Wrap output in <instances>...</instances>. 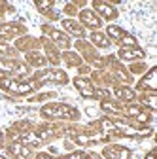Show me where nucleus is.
<instances>
[{
    "instance_id": "nucleus-20",
    "label": "nucleus",
    "mask_w": 157,
    "mask_h": 159,
    "mask_svg": "<svg viewBox=\"0 0 157 159\" xmlns=\"http://www.w3.org/2000/svg\"><path fill=\"white\" fill-rule=\"evenodd\" d=\"M144 68H146L144 63H142V65H132V66H131V72H144Z\"/></svg>"
},
{
    "instance_id": "nucleus-1",
    "label": "nucleus",
    "mask_w": 157,
    "mask_h": 159,
    "mask_svg": "<svg viewBox=\"0 0 157 159\" xmlns=\"http://www.w3.org/2000/svg\"><path fill=\"white\" fill-rule=\"evenodd\" d=\"M42 116L44 117H63V119H78L80 117L76 108L66 106V104H46L42 108Z\"/></svg>"
},
{
    "instance_id": "nucleus-8",
    "label": "nucleus",
    "mask_w": 157,
    "mask_h": 159,
    "mask_svg": "<svg viewBox=\"0 0 157 159\" xmlns=\"http://www.w3.org/2000/svg\"><path fill=\"white\" fill-rule=\"evenodd\" d=\"M138 87H140L142 91H144V89H146V91H155V89H157V84H155V68H150L148 76L140 80Z\"/></svg>"
},
{
    "instance_id": "nucleus-2",
    "label": "nucleus",
    "mask_w": 157,
    "mask_h": 159,
    "mask_svg": "<svg viewBox=\"0 0 157 159\" xmlns=\"http://www.w3.org/2000/svg\"><path fill=\"white\" fill-rule=\"evenodd\" d=\"M38 85H40L38 82H17V80H13V78H0V87L10 91V93H17V95L30 93Z\"/></svg>"
},
{
    "instance_id": "nucleus-7",
    "label": "nucleus",
    "mask_w": 157,
    "mask_h": 159,
    "mask_svg": "<svg viewBox=\"0 0 157 159\" xmlns=\"http://www.w3.org/2000/svg\"><path fill=\"white\" fill-rule=\"evenodd\" d=\"M80 19H82V23H85V25L91 27V29H99V27H101V19L96 17L91 10H83V11L80 13Z\"/></svg>"
},
{
    "instance_id": "nucleus-16",
    "label": "nucleus",
    "mask_w": 157,
    "mask_h": 159,
    "mask_svg": "<svg viewBox=\"0 0 157 159\" xmlns=\"http://www.w3.org/2000/svg\"><path fill=\"white\" fill-rule=\"evenodd\" d=\"M27 59H29V63H32V65H38V66L46 65V57L38 55V53H29V55H27Z\"/></svg>"
},
{
    "instance_id": "nucleus-9",
    "label": "nucleus",
    "mask_w": 157,
    "mask_h": 159,
    "mask_svg": "<svg viewBox=\"0 0 157 159\" xmlns=\"http://www.w3.org/2000/svg\"><path fill=\"white\" fill-rule=\"evenodd\" d=\"M127 114L132 116V117H136L138 121H144V123H148L150 119H151L150 112H146L144 106H142V108H138V106H129V108H127Z\"/></svg>"
},
{
    "instance_id": "nucleus-10",
    "label": "nucleus",
    "mask_w": 157,
    "mask_h": 159,
    "mask_svg": "<svg viewBox=\"0 0 157 159\" xmlns=\"http://www.w3.org/2000/svg\"><path fill=\"white\" fill-rule=\"evenodd\" d=\"M93 6L96 8V11H101L106 19H114V17L117 15L115 8H112V6H110V4H106V2H93Z\"/></svg>"
},
{
    "instance_id": "nucleus-5",
    "label": "nucleus",
    "mask_w": 157,
    "mask_h": 159,
    "mask_svg": "<svg viewBox=\"0 0 157 159\" xmlns=\"http://www.w3.org/2000/svg\"><path fill=\"white\" fill-rule=\"evenodd\" d=\"M129 150L121 148V146H108L104 150V157L108 159H129Z\"/></svg>"
},
{
    "instance_id": "nucleus-22",
    "label": "nucleus",
    "mask_w": 157,
    "mask_h": 159,
    "mask_svg": "<svg viewBox=\"0 0 157 159\" xmlns=\"http://www.w3.org/2000/svg\"><path fill=\"white\" fill-rule=\"evenodd\" d=\"M36 6L40 8V10H46V8H49V6H53V2H36Z\"/></svg>"
},
{
    "instance_id": "nucleus-15",
    "label": "nucleus",
    "mask_w": 157,
    "mask_h": 159,
    "mask_svg": "<svg viewBox=\"0 0 157 159\" xmlns=\"http://www.w3.org/2000/svg\"><path fill=\"white\" fill-rule=\"evenodd\" d=\"M91 40H93V44H96L99 48H108L110 46V40L104 34H101V32H93L91 34Z\"/></svg>"
},
{
    "instance_id": "nucleus-18",
    "label": "nucleus",
    "mask_w": 157,
    "mask_h": 159,
    "mask_svg": "<svg viewBox=\"0 0 157 159\" xmlns=\"http://www.w3.org/2000/svg\"><path fill=\"white\" fill-rule=\"evenodd\" d=\"M70 159H101L99 155H89V153H85V152H74L72 155H68Z\"/></svg>"
},
{
    "instance_id": "nucleus-11",
    "label": "nucleus",
    "mask_w": 157,
    "mask_h": 159,
    "mask_svg": "<svg viewBox=\"0 0 157 159\" xmlns=\"http://www.w3.org/2000/svg\"><path fill=\"white\" fill-rule=\"evenodd\" d=\"M63 27H65L68 32H72L74 36H82V38H83V27H82L80 23H76L74 19H65V21H63Z\"/></svg>"
},
{
    "instance_id": "nucleus-21",
    "label": "nucleus",
    "mask_w": 157,
    "mask_h": 159,
    "mask_svg": "<svg viewBox=\"0 0 157 159\" xmlns=\"http://www.w3.org/2000/svg\"><path fill=\"white\" fill-rule=\"evenodd\" d=\"M36 159H57V157H51V155H47V153H38ZM61 159H70V157H61Z\"/></svg>"
},
{
    "instance_id": "nucleus-12",
    "label": "nucleus",
    "mask_w": 157,
    "mask_h": 159,
    "mask_svg": "<svg viewBox=\"0 0 157 159\" xmlns=\"http://www.w3.org/2000/svg\"><path fill=\"white\" fill-rule=\"evenodd\" d=\"M44 30H46V32H47V34H49V36L55 40L57 44H61V46H65V48L68 46V38H66L63 32H59V30H53V29H49V27H44Z\"/></svg>"
},
{
    "instance_id": "nucleus-4",
    "label": "nucleus",
    "mask_w": 157,
    "mask_h": 159,
    "mask_svg": "<svg viewBox=\"0 0 157 159\" xmlns=\"http://www.w3.org/2000/svg\"><path fill=\"white\" fill-rule=\"evenodd\" d=\"M36 80H51V82H57V84H66L68 76L63 70H49V72H40L36 76Z\"/></svg>"
},
{
    "instance_id": "nucleus-14",
    "label": "nucleus",
    "mask_w": 157,
    "mask_h": 159,
    "mask_svg": "<svg viewBox=\"0 0 157 159\" xmlns=\"http://www.w3.org/2000/svg\"><path fill=\"white\" fill-rule=\"evenodd\" d=\"M10 152L15 153V155H19V157H25V159L30 157V150L25 148L23 144H17V142H15V144H10Z\"/></svg>"
},
{
    "instance_id": "nucleus-6",
    "label": "nucleus",
    "mask_w": 157,
    "mask_h": 159,
    "mask_svg": "<svg viewBox=\"0 0 157 159\" xmlns=\"http://www.w3.org/2000/svg\"><path fill=\"white\" fill-rule=\"evenodd\" d=\"M142 57H144V51L138 48H121L119 49V59H123V61H132V59H142Z\"/></svg>"
},
{
    "instance_id": "nucleus-17",
    "label": "nucleus",
    "mask_w": 157,
    "mask_h": 159,
    "mask_svg": "<svg viewBox=\"0 0 157 159\" xmlns=\"http://www.w3.org/2000/svg\"><path fill=\"white\" fill-rule=\"evenodd\" d=\"M102 110H106V112H114V114H121V108L117 106V104H114V102H110V101H102Z\"/></svg>"
},
{
    "instance_id": "nucleus-24",
    "label": "nucleus",
    "mask_w": 157,
    "mask_h": 159,
    "mask_svg": "<svg viewBox=\"0 0 157 159\" xmlns=\"http://www.w3.org/2000/svg\"><path fill=\"white\" fill-rule=\"evenodd\" d=\"M146 159H155V155H153V152H151V153H148V155H146Z\"/></svg>"
},
{
    "instance_id": "nucleus-3",
    "label": "nucleus",
    "mask_w": 157,
    "mask_h": 159,
    "mask_svg": "<svg viewBox=\"0 0 157 159\" xmlns=\"http://www.w3.org/2000/svg\"><path fill=\"white\" fill-rule=\"evenodd\" d=\"M74 84H76L78 91L82 93L83 98H95V97H96V95H95V89H93V84L89 82V80H85V78H76Z\"/></svg>"
},
{
    "instance_id": "nucleus-13",
    "label": "nucleus",
    "mask_w": 157,
    "mask_h": 159,
    "mask_svg": "<svg viewBox=\"0 0 157 159\" xmlns=\"http://www.w3.org/2000/svg\"><path fill=\"white\" fill-rule=\"evenodd\" d=\"M115 95H117V98H121V101H125V102L134 101V91L127 89V87H115Z\"/></svg>"
},
{
    "instance_id": "nucleus-19",
    "label": "nucleus",
    "mask_w": 157,
    "mask_h": 159,
    "mask_svg": "<svg viewBox=\"0 0 157 159\" xmlns=\"http://www.w3.org/2000/svg\"><path fill=\"white\" fill-rule=\"evenodd\" d=\"M65 61H66L68 65H80V63H82L80 57H76V55H72V53H65Z\"/></svg>"
},
{
    "instance_id": "nucleus-23",
    "label": "nucleus",
    "mask_w": 157,
    "mask_h": 159,
    "mask_svg": "<svg viewBox=\"0 0 157 159\" xmlns=\"http://www.w3.org/2000/svg\"><path fill=\"white\" fill-rule=\"evenodd\" d=\"M4 146V136H2V133H0V148Z\"/></svg>"
}]
</instances>
